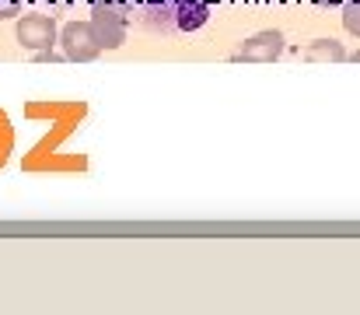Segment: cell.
Wrapping results in <instances>:
<instances>
[{"label":"cell","instance_id":"obj_9","mask_svg":"<svg viewBox=\"0 0 360 315\" xmlns=\"http://www.w3.org/2000/svg\"><path fill=\"white\" fill-rule=\"evenodd\" d=\"M25 4H28V0H0V21H7V18H18Z\"/></svg>","mask_w":360,"mask_h":315},{"label":"cell","instance_id":"obj_12","mask_svg":"<svg viewBox=\"0 0 360 315\" xmlns=\"http://www.w3.org/2000/svg\"><path fill=\"white\" fill-rule=\"evenodd\" d=\"M347 60H354V63H360V49H357V53H350V56H347Z\"/></svg>","mask_w":360,"mask_h":315},{"label":"cell","instance_id":"obj_4","mask_svg":"<svg viewBox=\"0 0 360 315\" xmlns=\"http://www.w3.org/2000/svg\"><path fill=\"white\" fill-rule=\"evenodd\" d=\"M179 7H182V0H126V11L136 14V21L154 32H175Z\"/></svg>","mask_w":360,"mask_h":315},{"label":"cell","instance_id":"obj_3","mask_svg":"<svg viewBox=\"0 0 360 315\" xmlns=\"http://www.w3.org/2000/svg\"><path fill=\"white\" fill-rule=\"evenodd\" d=\"M56 35H60V28H56L53 14H25V18L14 25V39H18L25 49H32V53L53 49V46H56Z\"/></svg>","mask_w":360,"mask_h":315},{"label":"cell","instance_id":"obj_13","mask_svg":"<svg viewBox=\"0 0 360 315\" xmlns=\"http://www.w3.org/2000/svg\"><path fill=\"white\" fill-rule=\"evenodd\" d=\"M182 4H186V0H182Z\"/></svg>","mask_w":360,"mask_h":315},{"label":"cell","instance_id":"obj_5","mask_svg":"<svg viewBox=\"0 0 360 315\" xmlns=\"http://www.w3.org/2000/svg\"><path fill=\"white\" fill-rule=\"evenodd\" d=\"M280 53H283V35L269 28V32H255L252 39H245L235 60L238 63H273V60H280Z\"/></svg>","mask_w":360,"mask_h":315},{"label":"cell","instance_id":"obj_2","mask_svg":"<svg viewBox=\"0 0 360 315\" xmlns=\"http://www.w3.org/2000/svg\"><path fill=\"white\" fill-rule=\"evenodd\" d=\"M56 42L63 46V60H70V63H91L102 53V46H98V39H95V32H91L88 21L63 25L60 35H56Z\"/></svg>","mask_w":360,"mask_h":315},{"label":"cell","instance_id":"obj_10","mask_svg":"<svg viewBox=\"0 0 360 315\" xmlns=\"http://www.w3.org/2000/svg\"><path fill=\"white\" fill-rule=\"evenodd\" d=\"M35 60H39V63H56V60H63V53H53V49H39V53H35Z\"/></svg>","mask_w":360,"mask_h":315},{"label":"cell","instance_id":"obj_1","mask_svg":"<svg viewBox=\"0 0 360 315\" xmlns=\"http://www.w3.org/2000/svg\"><path fill=\"white\" fill-rule=\"evenodd\" d=\"M91 32L98 39L102 49H120L126 42V32H129V14L126 7H102V4H91Z\"/></svg>","mask_w":360,"mask_h":315},{"label":"cell","instance_id":"obj_6","mask_svg":"<svg viewBox=\"0 0 360 315\" xmlns=\"http://www.w3.org/2000/svg\"><path fill=\"white\" fill-rule=\"evenodd\" d=\"M210 21V0H186L175 14V32H196Z\"/></svg>","mask_w":360,"mask_h":315},{"label":"cell","instance_id":"obj_11","mask_svg":"<svg viewBox=\"0 0 360 315\" xmlns=\"http://www.w3.org/2000/svg\"><path fill=\"white\" fill-rule=\"evenodd\" d=\"M315 7H333V4H343V0H311Z\"/></svg>","mask_w":360,"mask_h":315},{"label":"cell","instance_id":"obj_8","mask_svg":"<svg viewBox=\"0 0 360 315\" xmlns=\"http://www.w3.org/2000/svg\"><path fill=\"white\" fill-rule=\"evenodd\" d=\"M343 28L360 39V0H343Z\"/></svg>","mask_w":360,"mask_h":315},{"label":"cell","instance_id":"obj_7","mask_svg":"<svg viewBox=\"0 0 360 315\" xmlns=\"http://www.w3.org/2000/svg\"><path fill=\"white\" fill-rule=\"evenodd\" d=\"M304 60H311V63H340V60H347V49L336 39H315V42H308Z\"/></svg>","mask_w":360,"mask_h":315}]
</instances>
